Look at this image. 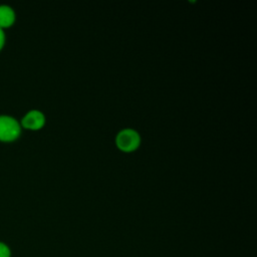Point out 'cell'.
Returning <instances> with one entry per match:
<instances>
[{
    "label": "cell",
    "instance_id": "3957f363",
    "mask_svg": "<svg viewBox=\"0 0 257 257\" xmlns=\"http://www.w3.org/2000/svg\"><path fill=\"white\" fill-rule=\"evenodd\" d=\"M45 123V115L41 110L31 109L21 119V124L29 130H39Z\"/></svg>",
    "mask_w": 257,
    "mask_h": 257
},
{
    "label": "cell",
    "instance_id": "8992f818",
    "mask_svg": "<svg viewBox=\"0 0 257 257\" xmlns=\"http://www.w3.org/2000/svg\"><path fill=\"white\" fill-rule=\"evenodd\" d=\"M4 41H5V34L3 32V29L0 27V49L4 45Z\"/></svg>",
    "mask_w": 257,
    "mask_h": 257
},
{
    "label": "cell",
    "instance_id": "277c9868",
    "mask_svg": "<svg viewBox=\"0 0 257 257\" xmlns=\"http://www.w3.org/2000/svg\"><path fill=\"white\" fill-rule=\"evenodd\" d=\"M15 20V12L8 5H0V27H7L13 24Z\"/></svg>",
    "mask_w": 257,
    "mask_h": 257
},
{
    "label": "cell",
    "instance_id": "7a4b0ae2",
    "mask_svg": "<svg viewBox=\"0 0 257 257\" xmlns=\"http://www.w3.org/2000/svg\"><path fill=\"white\" fill-rule=\"evenodd\" d=\"M20 123L15 117L6 114H0L1 141H13L20 135Z\"/></svg>",
    "mask_w": 257,
    "mask_h": 257
},
{
    "label": "cell",
    "instance_id": "5b68a950",
    "mask_svg": "<svg viewBox=\"0 0 257 257\" xmlns=\"http://www.w3.org/2000/svg\"><path fill=\"white\" fill-rule=\"evenodd\" d=\"M0 257H11L10 248L2 242H0Z\"/></svg>",
    "mask_w": 257,
    "mask_h": 257
},
{
    "label": "cell",
    "instance_id": "6da1fadb",
    "mask_svg": "<svg viewBox=\"0 0 257 257\" xmlns=\"http://www.w3.org/2000/svg\"><path fill=\"white\" fill-rule=\"evenodd\" d=\"M141 135L132 127L120 130L115 136V146L123 153H133L141 146Z\"/></svg>",
    "mask_w": 257,
    "mask_h": 257
}]
</instances>
